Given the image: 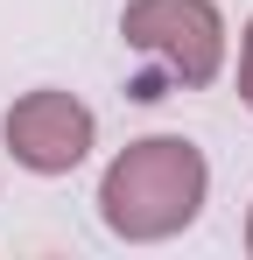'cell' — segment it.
I'll return each mask as SVG.
<instances>
[{
	"instance_id": "obj_5",
	"label": "cell",
	"mask_w": 253,
	"mask_h": 260,
	"mask_svg": "<svg viewBox=\"0 0 253 260\" xmlns=\"http://www.w3.org/2000/svg\"><path fill=\"white\" fill-rule=\"evenodd\" d=\"M246 253H253V211H246Z\"/></svg>"
},
{
	"instance_id": "obj_1",
	"label": "cell",
	"mask_w": 253,
	"mask_h": 260,
	"mask_svg": "<svg viewBox=\"0 0 253 260\" xmlns=\"http://www.w3.org/2000/svg\"><path fill=\"white\" fill-rule=\"evenodd\" d=\"M204 190H211L204 148L183 134H148V141H126L106 162L99 218H106V232H120L134 246H155V239H176L183 225H197Z\"/></svg>"
},
{
	"instance_id": "obj_3",
	"label": "cell",
	"mask_w": 253,
	"mask_h": 260,
	"mask_svg": "<svg viewBox=\"0 0 253 260\" xmlns=\"http://www.w3.org/2000/svg\"><path fill=\"white\" fill-rule=\"evenodd\" d=\"M7 155L21 162L28 176H71L91 155V141H99V120H91V106H84L78 91H21L14 106H7Z\"/></svg>"
},
{
	"instance_id": "obj_4",
	"label": "cell",
	"mask_w": 253,
	"mask_h": 260,
	"mask_svg": "<svg viewBox=\"0 0 253 260\" xmlns=\"http://www.w3.org/2000/svg\"><path fill=\"white\" fill-rule=\"evenodd\" d=\"M239 99L253 106V21H246V43H239Z\"/></svg>"
},
{
	"instance_id": "obj_2",
	"label": "cell",
	"mask_w": 253,
	"mask_h": 260,
	"mask_svg": "<svg viewBox=\"0 0 253 260\" xmlns=\"http://www.w3.org/2000/svg\"><path fill=\"white\" fill-rule=\"evenodd\" d=\"M120 36L155 63V78H141L134 99H162L169 85L197 91L225 71V14L211 0H126Z\"/></svg>"
}]
</instances>
